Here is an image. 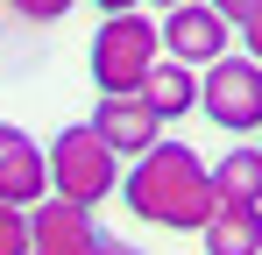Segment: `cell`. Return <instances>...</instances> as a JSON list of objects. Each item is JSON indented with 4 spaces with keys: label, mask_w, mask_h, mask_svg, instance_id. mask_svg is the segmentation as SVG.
Returning <instances> with one entry per match:
<instances>
[{
    "label": "cell",
    "mask_w": 262,
    "mask_h": 255,
    "mask_svg": "<svg viewBox=\"0 0 262 255\" xmlns=\"http://www.w3.org/2000/svg\"><path fill=\"white\" fill-rule=\"evenodd\" d=\"M121 206L142 227H170V234H206V220L220 213L213 163L191 142H156L149 156H135L121 170Z\"/></svg>",
    "instance_id": "6da1fadb"
},
{
    "label": "cell",
    "mask_w": 262,
    "mask_h": 255,
    "mask_svg": "<svg viewBox=\"0 0 262 255\" xmlns=\"http://www.w3.org/2000/svg\"><path fill=\"white\" fill-rule=\"evenodd\" d=\"M92 85H99V99H114V92H142V78L163 64V22L156 14H106L99 29H92Z\"/></svg>",
    "instance_id": "7a4b0ae2"
},
{
    "label": "cell",
    "mask_w": 262,
    "mask_h": 255,
    "mask_svg": "<svg viewBox=\"0 0 262 255\" xmlns=\"http://www.w3.org/2000/svg\"><path fill=\"white\" fill-rule=\"evenodd\" d=\"M114 184H121V156L99 142V128L92 121L57 128V142H50V199L92 213L99 199H114Z\"/></svg>",
    "instance_id": "3957f363"
},
{
    "label": "cell",
    "mask_w": 262,
    "mask_h": 255,
    "mask_svg": "<svg viewBox=\"0 0 262 255\" xmlns=\"http://www.w3.org/2000/svg\"><path fill=\"white\" fill-rule=\"evenodd\" d=\"M199 114L220 135H262V64L255 57H220L199 71Z\"/></svg>",
    "instance_id": "277c9868"
},
{
    "label": "cell",
    "mask_w": 262,
    "mask_h": 255,
    "mask_svg": "<svg viewBox=\"0 0 262 255\" xmlns=\"http://www.w3.org/2000/svg\"><path fill=\"white\" fill-rule=\"evenodd\" d=\"M50 199V149L29 135V128L0 121V206L36 213Z\"/></svg>",
    "instance_id": "5b68a950"
},
{
    "label": "cell",
    "mask_w": 262,
    "mask_h": 255,
    "mask_svg": "<svg viewBox=\"0 0 262 255\" xmlns=\"http://www.w3.org/2000/svg\"><path fill=\"white\" fill-rule=\"evenodd\" d=\"M227 29H234V22H227L220 7H206V0L170 7V14H163V57L191 64V71H206V64L227 57Z\"/></svg>",
    "instance_id": "8992f818"
},
{
    "label": "cell",
    "mask_w": 262,
    "mask_h": 255,
    "mask_svg": "<svg viewBox=\"0 0 262 255\" xmlns=\"http://www.w3.org/2000/svg\"><path fill=\"white\" fill-rule=\"evenodd\" d=\"M92 128H99V142H106L121 163L149 156V149L163 142V121L149 114V99H142V92H114V99H99V107H92Z\"/></svg>",
    "instance_id": "52a82bcc"
},
{
    "label": "cell",
    "mask_w": 262,
    "mask_h": 255,
    "mask_svg": "<svg viewBox=\"0 0 262 255\" xmlns=\"http://www.w3.org/2000/svg\"><path fill=\"white\" fill-rule=\"evenodd\" d=\"M29 227H36V255H99V227H92L85 206H64V199H43V206L29 213Z\"/></svg>",
    "instance_id": "ba28073f"
},
{
    "label": "cell",
    "mask_w": 262,
    "mask_h": 255,
    "mask_svg": "<svg viewBox=\"0 0 262 255\" xmlns=\"http://www.w3.org/2000/svg\"><path fill=\"white\" fill-rule=\"evenodd\" d=\"M142 99H149L156 121H184V114H199V71L177 64V57H163V64L142 78Z\"/></svg>",
    "instance_id": "9c48e42d"
},
{
    "label": "cell",
    "mask_w": 262,
    "mask_h": 255,
    "mask_svg": "<svg viewBox=\"0 0 262 255\" xmlns=\"http://www.w3.org/2000/svg\"><path fill=\"white\" fill-rule=\"evenodd\" d=\"M199 241L206 255H262V206H220Z\"/></svg>",
    "instance_id": "30bf717a"
},
{
    "label": "cell",
    "mask_w": 262,
    "mask_h": 255,
    "mask_svg": "<svg viewBox=\"0 0 262 255\" xmlns=\"http://www.w3.org/2000/svg\"><path fill=\"white\" fill-rule=\"evenodd\" d=\"M213 192H220V206H262V149L255 142L227 149L213 163Z\"/></svg>",
    "instance_id": "8fae6325"
},
{
    "label": "cell",
    "mask_w": 262,
    "mask_h": 255,
    "mask_svg": "<svg viewBox=\"0 0 262 255\" xmlns=\"http://www.w3.org/2000/svg\"><path fill=\"white\" fill-rule=\"evenodd\" d=\"M0 255H36V227L21 206H0Z\"/></svg>",
    "instance_id": "7c38bea8"
},
{
    "label": "cell",
    "mask_w": 262,
    "mask_h": 255,
    "mask_svg": "<svg viewBox=\"0 0 262 255\" xmlns=\"http://www.w3.org/2000/svg\"><path fill=\"white\" fill-rule=\"evenodd\" d=\"M0 7H7V14H21V22H36V29L71 14V0H0Z\"/></svg>",
    "instance_id": "4fadbf2b"
},
{
    "label": "cell",
    "mask_w": 262,
    "mask_h": 255,
    "mask_svg": "<svg viewBox=\"0 0 262 255\" xmlns=\"http://www.w3.org/2000/svg\"><path fill=\"white\" fill-rule=\"evenodd\" d=\"M206 7H220V14H227L234 29H248V22L262 14V0H206Z\"/></svg>",
    "instance_id": "5bb4252c"
},
{
    "label": "cell",
    "mask_w": 262,
    "mask_h": 255,
    "mask_svg": "<svg viewBox=\"0 0 262 255\" xmlns=\"http://www.w3.org/2000/svg\"><path fill=\"white\" fill-rule=\"evenodd\" d=\"M241 57H255V64H262V14L248 22V29H241Z\"/></svg>",
    "instance_id": "9a60e30c"
},
{
    "label": "cell",
    "mask_w": 262,
    "mask_h": 255,
    "mask_svg": "<svg viewBox=\"0 0 262 255\" xmlns=\"http://www.w3.org/2000/svg\"><path fill=\"white\" fill-rule=\"evenodd\" d=\"M92 7H99V22H106V14H135L142 0H92Z\"/></svg>",
    "instance_id": "2e32d148"
},
{
    "label": "cell",
    "mask_w": 262,
    "mask_h": 255,
    "mask_svg": "<svg viewBox=\"0 0 262 255\" xmlns=\"http://www.w3.org/2000/svg\"><path fill=\"white\" fill-rule=\"evenodd\" d=\"M99 255H142V248H135V241H114V234H106V241H99Z\"/></svg>",
    "instance_id": "e0dca14e"
},
{
    "label": "cell",
    "mask_w": 262,
    "mask_h": 255,
    "mask_svg": "<svg viewBox=\"0 0 262 255\" xmlns=\"http://www.w3.org/2000/svg\"><path fill=\"white\" fill-rule=\"evenodd\" d=\"M142 7H163V14H170V7H191V0H142Z\"/></svg>",
    "instance_id": "ac0fdd59"
},
{
    "label": "cell",
    "mask_w": 262,
    "mask_h": 255,
    "mask_svg": "<svg viewBox=\"0 0 262 255\" xmlns=\"http://www.w3.org/2000/svg\"><path fill=\"white\" fill-rule=\"evenodd\" d=\"M255 149H262V142H255Z\"/></svg>",
    "instance_id": "d6986e66"
}]
</instances>
